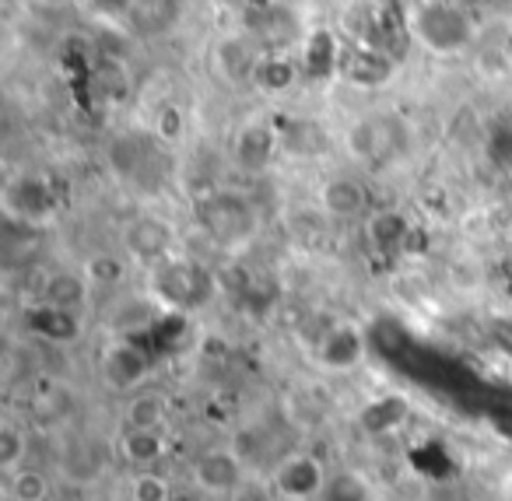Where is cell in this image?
I'll return each instance as SVG.
<instances>
[{"instance_id":"cell-8","label":"cell","mask_w":512,"mask_h":501,"mask_svg":"<svg viewBox=\"0 0 512 501\" xmlns=\"http://www.w3.org/2000/svg\"><path fill=\"white\" fill-rule=\"evenodd\" d=\"M278 151H281V127H274L267 120H249L246 127H239V134L232 141V155L249 172L267 169L278 158Z\"/></svg>"},{"instance_id":"cell-24","label":"cell","mask_w":512,"mask_h":501,"mask_svg":"<svg viewBox=\"0 0 512 501\" xmlns=\"http://www.w3.org/2000/svg\"><path fill=\"white\" fill-rule=\"evenodd\" d=\"M151 130H155V137L162 144H179L186 137V113H183V106H176V102H165V106L155 113V123H151Z\"/></svg>"},{"instance_id":"cell-4","label":"cell","mask_w":512,"mask_h":501,"mask_svg":"<svg viewBox=\"0 0 512 501\" xmlns=\"http://www.w3.org/2000/svg\"><path fill=\"white\" fill-rule=\"evenodd\" d=\"M397 64L390 53L376 50V46L362 43V39H341V64H337V78H344L355 88H379L393 78Z\"/></svg>"},{"instance_id":"cell-23","label":"cell","mask_w":512,"mask_h":501,"mask_svg":"<svg viewBox=\"0 0 512 501\" xmlns=\"http://www.w3.org/2000/svg\"><path fill=\"white\" fill-rule=\"evenodd\" d=\"M25 452H29V438L18 424H0V470L18 473V466L25 463Z\"/></svg>"},{"instance_id":"cell-30","label":"cell","mask_w":512,"mask_h":501,"mask_svg":"<svg viewBox=\"0 0 512 501\" xmlns=\"http://www.w3.org/2000/svg\"><path fill=\"white\" fill-rule=\"evenodd\" d=\"M151 333H155V344L162 347V351H172V347H176L179 340L190 333V326H186L183 312H165V316L151 326Z\"/></svg>"},{"instance_id":"cell-10","label":"cell","mask_w":512,"mask_h":501,"mask_svg":"<svg viewBox=\"0 0 512 501\" xmlns=\"http://www.w3.org/2000/svg\"><path fill=\"white\" fill-rule=\"evenodd\" d=\"M148 375H151V361L141 344L120 340V344L109 347L106 358H102V379H106V386L116 389V393H127V389L141 386Z\"/></svg>"},{"instance_id":"cell-6","label":"cell","mask_w":512,"mask_h":501,"mask_svg":"<svg viewBox=\"0 0 512 501\" xmlns=\"http://www.w3.org/2000/svg\"><path fill=\"white\" fill-rule=\"evenodd\" d=\"M327 470L316 456L299 452V456H288L285 463L274 473V491L285 501H313L327 491Z\"/></svg>"},{"instance_id":"cell-22","label":"cell","mask_w":512,"mask_h":501,"mask_svg":"<svg viewBox=\"0 0 512 501\" xmlns=\"http://www.w3.org/2000/svg\"><path fill=\"white\" fill-rule=\"evenodd\" d=\"M344 148L351 158L358 162H376L383 155V137H379V123L376 120H358L351 123V130L344 134Z\"/></svg>"},{"instance_id":"cell-11","label":"cell","mask_w":512,"mask_h":501,"mask_svg":"<svg viewBox=\"0 0 512 501\" xmlns=\"http://www.w3.org/2000/svg\"><path fill=\"white\" fill-rule=\"evenodd\" d=\"M193 484L204 494H232L242 487V459L232 449H211L193 463Z\"/></svg>"},{"instance_id":"cell-25","label":"cell","mask_w":512,"mask_h":501,"mask_svg":"<svg viewBox=\"0 0 512 501\" xmlns=\"http://www.w3.org/2000/svg\"><path fill=\"white\" fill-rule=\"evenodd\" d=\"M172 498H176V494H172L169 480H165L162 473L141 470L130 480V501H172Z\"/></svg>"},{"instance_id":"cell-32","label":"cell","mask_w":512,"mask_h":501,"mask_svg":"<svg viewBox=\"0 0 512 501\" xmlns=\"http://www.w3.org/2000/svg\"><path fill=\"white\" fill-rule=\"evenodd\" d=\"M491 333H495V344L502 347V351L512 358V319H495Z\"/></svg>"},{"instance_id":"cell-1","label":"cell","mask_w":512,"mask_h":501,"mask_svg":"<svg viewBox=\"0 0 512 501\" xmlns=\"http://www.w3.org/2000/svg\"><path fill=\"white\" fill-rule=\"evenodd\" d=\"M407 32L414 43H421L432 53H463L474 46L477 18H470V8L446 4V0H425V4H407Z\"/></svg>"},{"instance_id":"cell-3","label":"cell","mask_w":512,"mask_h":501,"mask_svg":"<svg viewBox=\"0 0 512 501\" xmlns=\"http://www.w3.org/2000/svg\"><path fill=\"white\" fill-rule=\"evenodd\" d=\"M200 228L207 239L221 249H242L256 235V211L242 193L235 190H214L197 200L193 207Z\"/></svg>"},{"instance_id":"cell-14","label":"cell","mask_w":512,"mask_h":501,"mask_svg":"<svg viewBox=\"0 0 512 501\" xmlns=\"http://www.w3.org/2000/svg\"><path fill=\"white\" fill-rule=\"evenodd\" d=\"M411 218L404 211H393V207H383V211H372L365 218V239H369L372 249L379 253H400L411 235Z\"/></svg>"},{"instance_id":"cell-12","label":"cell","mask_w":512,"mask_h":501,"mask_svg":"<svg viewBox=\"0 0 512 501\" xmlns=\"http://www.w3.org/2000/svg\"><path fill=\"white\" fill-rule=\"evenodd\" d=\"M25 326H29L36 337L50 340V344H74L81 337V319L78 312L53 309V305L36 302L25 312Z\"/></svg>"},{"instance_id":"cell-2","label":"cell","mask_w":512,"mask_h":501,"mask_svg":"<svg viewBox=\"0 0 512 501\" xmlns=\"http://www.w3.org/2000/svg\"><path fill=\"white\" fill-rule=\"evenodd\" d=\"M148 291L165 305L169 312H193L204 309L218 291V281L207 267L186 260V256H169L165 263L151 267L148 274Z\"/></svg>"},{"instance_id":"cell-36","label":"cell","mask_w":512,"mask_h":501,"mask_svg":"<svg viewBox=\"0 0 512 501\" xmlns=\"http://www.w3.org/2000/svg\"><path fill=\"white\" fill-rule=\"evenodd\" d=\"M172 501H197V498H172Z\"/></svg>"},{"instance_id":"cell-21","label":"cell","mask_w":512,"mask_h":501,"mask_svg":"<svg viewBox=\"0 0 512 501\" xmlns=\"http://www.w3.org/2000/svg\"><path fill=\"white\" fill-rule=\"evenodd\" d=\"M123 456L134 466H155L165 456V438L162 431H130L123 435Z\"/></svg>"},{"instance_id":"cell-16","label":"cell","mask_w":512,"mask_h":501,"mask_svg":"<svg viewBox=\"0 0 512 501\" xmlns=\"http://www.w3.org/2000/svg\"><path fill=\"white\" fill-rule=\"evenodd\" d=\"M320 207L323 214H334V218H358V214L369 211V193L358 179H330L320 190Z\"/></svg>"},{"instance_id":"cell-13","label":"cell","mask_w":512,"mask_h":501,"mask_svg":"<svg viewBox=\"0 0 512 501\" xmlns=\"http://www.w3.org/2000/svg\"><path fill=\"white\" fill-rule=\"evenodd\" d=\"M407 417H411V400L400 393H386V396H376L372 403H365V410L358 414V424H362L365 435L386 438V435H393Z\"/></svg>"},{"instance_id":"cell-9","label":"cell","mask_w":512,"mask_h":501,"mask_svg":"<svg viewBox=\"0 0 512 501\" xmlns=\"http://www.w3.org/2000/svg\"><path fill=\"white\" fill-rule=\"evenodd\" d=\"M365 351H369L365 333L351 323H337V326H330L320 337V344H316V361H320L323 368H330V372H351V368L362 365Z\"/></svg>"},{"instance_id":"cell-7","label":"cell","mask_w":512,"mask_h":501,"mask_svg":"<svg viewBox=\"0 0 512 501\" xmlns=\"http://www.w3.org/2000/svg\"><path fill=\"white\" fill-rule=\"evenodd\" d=\"M4 211L18 221H50L57 214V193L43 176H22L4 190Z\"/></svg>"},{"instance_id":"cell-5","label":"cell","mask_w":512,"mask_h":501,"mask_svg":"<svg viewBox=\"0 0 512 501\" xmlns=\"http://www.w3.org/2000/svg\"><path fill=\"white\" fill-rule=\"evenodd\" d=\"M123 246L134 256L137 263H148V267H158L172 256V246H176V232H172L169 221L155 218V214H141L134 218L127 228H123Z\"/></svg>"},{"instance_id":"cell-28","label":"cell","mask_w":512,"mask_h":501,"mask_svg":"<svg viewBox=\"0 0 512 501\" xmlns=\"http://www.w3.org/2000/svg\"><path fill=\"white\" fill-rule=\"evenodd\" d=\"M484 151H488V158L498 169H512V123L509 120H498L495 127L488 130Z\"/></svg>"},{"instance_id":"cell-29","label":"cell","mask_w":512,"mask_h":501,"mask_svg":"<svg viewBox=\"0 0 512 501\" xmlns=\"http://www.w3.org/2000/svg\"><path fill=\"white\" fill-rule=\"evenodd\" d=\"M323 498L327 501H369V484H365L358 473H341V477L327 484Z\"/></svg>"},{"instance_id":"cell-34","label":"cell","mask_w":512,"mask_h":501,"mask_svg":"<svg viewBox=\"0 0 512 501\" xmlns=\"http://www.w3.org/2000/svg\"><path fill=\"white\" fill-rule=\"evenodd\" d=\"M491 424H495L505 438H512V410H505V414H491Z\"/></svg>"},{"instance_id":"cell-27","label":"cell","mask_w":512,"mask_h":501,"mask_svg":"<svg viewBox=\"0 0 512 501\" xmlns=\"http://www.w3.org/2000/svg\"><path fill=\"white\" fill-rule=\"evenodd\" d=\"M11 498L15 501H46L50 498V480L39 470H18L11 477Z\"/></svg>"},{"instance_id":"cell-33","label":"cell","mask_w":512,"mask_h":501,"mask_svg":"<svg viewBox=\"0 0 512 501\" xmlns=\"http://www.w3.org/2000/svg\"><path fill=\"white\" fill-rule=\"evenodd\" d=\"M400 253H407V256L428 253V232H425V228H411V235H407V242H404V249H400Z\"/></svg>"},{"instance_id":"cell-20","label":"cell","mask_w":512,"mask_h":501,"mask_svg":"<svg viewBox=\"0 0 512 501\" xmlns=\"http://www.w3.org/2000/svg\"><path fill=\"white\" fill-rule=\"evenodd\" d=\"M165 417H169V400L162 393H141L127 407L130 431H162Z\"/></svg>"},{"instance_id":"cell-35","label":"cell","mask_w":512,"mask_h":501,"mask_svg":"<svg viewBox=\"0 0 512 501\" xmlns=\"http://www.w3.org/2000/svg\"><path fill=\"white\" fill-rule=\"evenodd\" d=\"M502 50H505V60H509V67H512V29L505 32V43H502Z\"/></svg>"},{"instance_id":"cell-17","label":"cell","mask_w":512,"mask_h":501,"mask_svg":"<svg viewBox=\"0 0 512 501\" xmlns=\"http://www.w3.org/2000/svg\"><path fill=\"white\" fill-rule=\"evenodd\" d=\"M85 274H74V270H53L46 274L43 291H39V302L53 305V309L78 312L85 305Z\"/></svg>"},{"instance_id":"cell-31","label":"cell","mask_w":512,"mask_h":501,"mask_svg":"<svg viewBox=\"0 0 512 501\" xmlns=\"http://www.w3.org/2000/svg\"><path fill=\"white\" fill-rule=\"evenodd\" d=\"M481 71L488 74V78H502V74H509L512 67H509V60H505V50L502 46H488V50L481 53Z\"/></svg>"},{"instance_id":"cell-18","label":"cell","mask_w":512,"mask_h":501,"mask_svg":"<svg viewBox=\"0 0 512 501\" xmlns=\"http://www.w3.org/2000/svg\"><path fill=\"white\" fill-rule=\"evenodd\" d=\"M256 64H260V57L249 50V43L242 36H228V39H221V43L214 46V67H218V74L225 81L253 78Z\"/></svg>"},{"instance_id":"cell-19","label":"cell","mask_w":512,"mask_h":501,"mask_svg":"<svg viewBox=\"0 0 512 501\" xmlns=\"http://www.w3.org/2000/svg\"><path fill=\"white\" fill-rule=\"evenodd\" d=\"M299 74H302V67L295 57H288V53H267V57H260V64H256L253 81L260 92L281 95L299 81Z\"/></svg>"},{"instance_id":"cell-15","label":"cell","mask_w":512,"mask_h":501,"mask_svg":"<svg viewBox=\"0 0 512 501\" xmlns=\"http://www.w3.org/2000/svg\"><path fill=\"white\" fill-rule=\"evenodd\" d=\"M337 64H341V39L330 29H313L302 46V71L309 78H337Z\"/></svg>"},{"instance_id":"cell-26","label":"cell","mask_w":512,"mask_h":501,"mask_svg":"<svg viewBox=\"0 0 512 501\" xmlns=\"http://www.w3.org/2000/svg\"><path fill=\"white\" fill-rule=\"evenodd\" d=\"M127 277V267L116 260L113 253H99L85 263V281L88 284H99V288H109V284H120Z\"/></svg>"}]
</instances>
